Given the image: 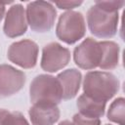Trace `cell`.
<instances>
[{
    "label": "cell",
    "mask_w": 125,
    "mask_h": 125,
    "mask_svg": "<svg viewBox=\"0 0 125 125\" xmlns=\"http://www.w3.org/2000/svg\"><path fill=\"white\" fill-rule=\"evenodd\" d=\"M124 4V1H96L94 5L108 12H118L123 8Z\"/></svg>",
    "instance_id": "17"
},
{
    "label": "cell",
    "mask_w": 125,
    "mask_h": 125,
    "mask_svg": "<svg viewBox=\"0 0 125 125\" xmlns=\"http://www.w3.org/2000/svg\"><path fill=\"white\" fill-rule=\"evenodd\" d=\"M57 79L62 89V100H71L78 94L82 81V74L78 69H65L58 74Z\"/></svg>",
    "instance_id": "11"
},
{
    "label": "cell",
    "mask_w": 125,
    "mask_h": 125,
    "mask_svg": "<svg viewBox=\"0 0 125 125\" xmlns=\"http://www.w3.org/2000/svg\"><path fill=\"white\" fill-rule=\"evenodd\" d=\"M26 76L23 71L10 64H0V99L12 97L24 86Z\"/></svg>",
    "instance_id": "9"
},
{
    "label": "cell",
    "mask_w": 125,
    "mask_h": 125,
    "mask_svg": "<svg viewBox=\"0 0 125 125\" xmlns=\"http://www.w3.org/2000/svg\"><path fill=\"white\" fill-rule=\"evenodd\" d=\"M0 125H29V123L21 112L0 108Z\"/></svg>",
    "instance_id": "16"
},
{
    "label": "cell",
    "mask_w": 125,
    "mask_h": 125,
    "mask_svg": "<svg viewBox=\"0 0 125 125\" xmlns=\"http://www.w3.org/2000/svg\"><path fill=\"white\" fill-rule=\"evenodd\" d=\"M103 56L102 62L99 66L102 70H112L118 66L119 63V53L120 47L116 42L113 41H100Z\"/></svg>",
    "instance_id": "14"
},
{
    "label": "cell",
    "mask_w": 125,
    "mask_h": 125,
    "mask_svg": "<svg viewBox=\"0 0 125 125\" xmlns=\"http://www.w3.org/2000/svg\"><path fill=\"white\" fill-rule=\"evenodd\" d=\"M118 12H108L96 5L87 12V23L90 32L98 38H111L117 33Z\"/></svg>",
    "instance_id": "3"
},
{
    "label": "cell",
    "mask_w": 125,
    "mask_h": 125,
    "mask_svg": "<svg viewBox=\"0 0 125 125\" xmlns=\"http://www.w3.org/2000/svg\"><path fill=\"white\" fill-rule=\"evenodd\" d=\"M107 119L118 125H125V100L124 98L115 99L107 110Z\"/></svg>",
    "instance_id": "15"
},
{
    "label": "cell",
    "mask_w": 125,
    "mask_h": 125,
    "mask_svg": "<svg viewBox=\"0 0 125 125\" xmlns=\"http://www.w3.org/2000/svg\"><path fill=\"white\" fill-rule=\"evenodd\" d=\"M59 125H73V124H72V122H70L69 120H63V121L60 122Z\"/></svg>",
    "instance_id": "21"
},
{
    "label": "cell",
    "mask_w": 125,
    "mask_h": 125,
    "mask_svg": "<svg viewBox=\"0 0 125 125\" xmlns=\"http://www.w3.org/2000/svg\"><path fill=\"white\" fill-rule=\"evenodd\" d=\"M38 52V45L34 41L30 39H23L10 45L7 57L10 62L21 68L30 69L36 65Z\"/></svg>",
    "instance_id": "7"
},
{
    "label": "cell",
    "mask_w": 125,
    "mask_h": 125,
    "mask_svg": "<svg viewBox=\"0 0 125 125\" xmlns=\"http://www.w3.org/2000/svg\"><path fill=\"white\" fill-rule=\"evenodd\" d=\"M5 4H7V3H1L0 2V21H2L4 15H5Z\"/></svg>",
    "instance_id": "20"
},
{
    "label": "cell",
    "mask_w": 125,
    "mask_h": 125,
    "mask_svg": "<svg viewBox=\"0 0 125 125\" xmlns=\"http://www.w3.org/2000/svg\"><path fill=\"white\" fill-rule=\"evenodd\" d=\"M102 56L101 42L91 37L84 39L73 51L75 64L85 70H92L99 67L102 62Z\"/></svg>",
    "instance_id": "6"
},
{
    "label": "cell",
    "mask_w": 125,
    "mask_h": 125,
    "mask_svg": "<svg viewBox=\"0 0 125 125\" xmlns=\"http://www.w3.org/2000/svg\"><path fill=\"white\" fill-rule=\"evenodd\" d=\"M29 99L32 104H55L62 101V93L57 77L39 74L33 78L29 87Z\"/></svg>",
    "instance_id": "2"
},
{
    "label": "cell",
    "mask_w": 125,
    "mask_h": 125,
    "mask_svg": "<svg viewBox=\"0 0 125 125\" xmlns=\"http://www.w3.org/2000/svg\"><path fill=\"white\" fill-rule=\"evenodd\" d=\"M105 125H111V124H105Z\"/></svg>",
    "instance_id": "22"
},
{
    "label": "cell",
    "mask_w": 125,
    "mask_h": 125,
    "mask_svg": "<svg viewBox=\"0 0 125 125\" xmlns=\"http://www.w3.org/2000/svg\"><path fill=\"white\" fill-rule=\"evenodd\" d=\"M70 61V51L58 42H51L43 47L40 66L44 71L53 73L62 69Z\"/></svg>",
    "instance_id": "8"
},
{
    "label": "cell",
    "mask_w": 125,
    "mask_h": 125,
    "mask_svg": "<svg viewBox=\"0 0 125 125\" xmlns=\"http://www.w3.org/2000/svg\"><path fill=\"white\" fill-rule=\"evenodd\" d=\"M82 3H83L82 1H60V2H55V5L59 9L71 11L72 9L80 6Z\"/></svg>",
    "instance_id": "19"
},
{
    "label": "cell",
    "mask_w": 125,
    "mask_h": 125,
    "mask_svg": "<svg viewBox=\"0 0 125 125\" xmlns=\"http://www.w3.org/2000/svg\"><path fill=\"white\" fill-rule=\"evenodd\" d=\"M105 102L92 99L84 94L78 97L76 103V106L79 110V113L91 118L103 117L105 112Z\"/></svg>",
    "instance_id": "13"
},
{
    "label": "cell",
    "mask_w": 125,
    "mask_h": 125,
    "mask_svg": "<svg viewBox=\"0 0 125 125\" xmlns=\"http://www.w3.org/2000/svg\"><path fill=\"white\" fill-rule=\"evenodd\" d=\"M119 88L118 78L107 71H89L83 80V94L105 103L117 94Z\"/></svg>",
    "instance_id": "1"
},
{
    "label": "cell",
    "mask_w": 125,
    "mask_h": 125,
    "mask_svg": "<svg viewBox=\"0 0 125 125\" xmlns=\"http://www.w3.org/2000/svg\"><path fill=\"white\" fill-rule=\"evenodd\" d=\"M73 125H101L100 118H91L84 116L80 113H76L72 117Z\"/></svg>",
    "instance_id": "18"
},
{
    "label": "cell",
    "mask_w": 125,
    "mask_h": 125,
    "mask_svg": "<svg viewBox=\"0 0 125 125\" xmlns=\"http://www.w3.org/2000/svg\"><path fill=\"white\" fill-rule=\"evenodd\" d=\"M25 9L21 4H14L6 14L3 31L6 36L16 38L23 35L27 30Z\"/></svg>",
    "instance_id": "10"
},
{
    "label": "cell",
    "mask_w": 125,
    "mask_h": 125,
    "mask_svg": "<svg viewBox=\"0 0 125 125\" xmlns=\"http://www.w3.org/2000/svg\"><path fill=\"white\" fill-rule=\"evenodd\" d=\"M85 33L86 23L82 13L66 11L60 16L56 27V35L61 41L71 45L82 39Z\"/></svg>",
    "instance_id": "5"
},
{
    "label": "cell",
    "mask_w": 125,
    "mask_h": 125,
    "mask_svg": "<svg viewBox=\"0 0 125 125\" xmlns=\"http://www.w3.org/2000/svg\"><path fill=\"white\" fill-rule=\"evenodd\" d=\"M27 24L31 30L39 33L50 31L57 18V11L53 3L47 1H33L25 9Z\"/></svg>",
    "instance_id": "4"
},
{
    "label": "cell",
    "mask_w": 125,
    "mask_h": 125,
    "mask_svg": "<svg viewBox=\"0 0 125 125\" xmlns=\"http://www.w3.org/2000/svg\"><path fill=\"white\" fill-rule=\"evenodd\" d=\"M28 115L32 125H54L59 120L61 112L55 104H32Z\"/></svg>",
    "instance_id": "12"
}]
</instances>
